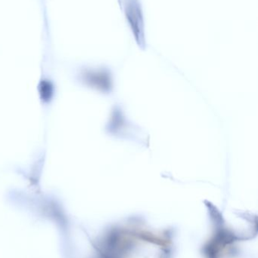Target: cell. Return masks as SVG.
<instances>
[{"instance_id": "cell-1", "label": "cell", "mask_w": 258, "mask_h": 258, "mask_svg": "<svg viewBox=\"0 0 258 258\" xmlns=\"http://www.w3.org/2000/svg\"><path fill=\"white\" fill-rule=\"evenodd\" d=\"M79 80L88 86L99 88V89H109L112 88V78L110 74L106 71H85L80 74Z\"/></svg>"}]
</instances>
